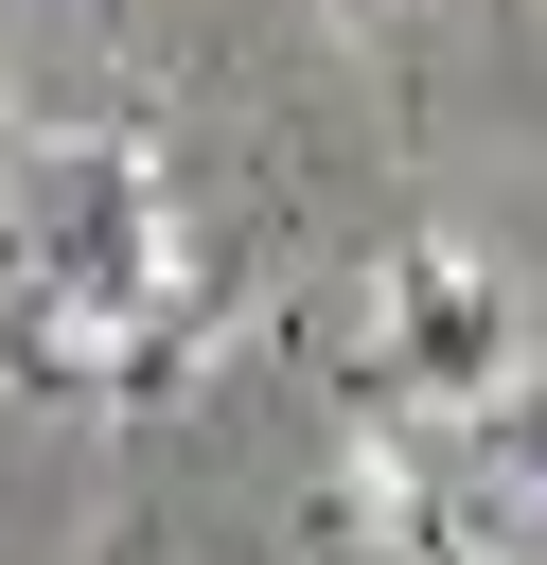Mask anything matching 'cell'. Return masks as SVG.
Wrapping results in <instances>:
<instances>
[{
    "label": "cell",
    "mask_w": 547,
    "mask_h": 565,
    "mask_svg": "<svg viewBox=\"0 0 547 565\" xmlns=\"http://www.w3.org/2000/svg\"><path fill=\"white\" fill-rule=\"evenodd\" d=\"M529 388V335H512V282L476 265V247H388L371 265V406H459V424H494Z\"/></svg>",
    "instance_id": "2"
},
{
    "label": "cell",
    "mask_w": 547,
    "mask_h": 565,
    "mask_svg": "<svg viewBox=\"0 0 547 565\" xmlns=\"http://www.w3.org/2000/svg\"><path fill=\"white\" fill-rule=\"evenodd\" d=\"M476 441H494V494H529V512H547V371H529V388H512Z\"/></svg>",
    "instance_id": "3"
},
{
    "label": "cell",
    "mask_w": 547,
    "mask_h": 565,
    "mask_svg": "<svg viewBox=\"0 0 547 565\" xmlns=\"http://www.w3.org/2000/svg\"><path fill=\"white\" fill-rule=\"evenodd\" d=\"M0 265L88 300V318H176L194 265H176V177L124 141V124H71L0 177Z\"/></svg>",
    "instance_id": "1"
}]
</instances>
